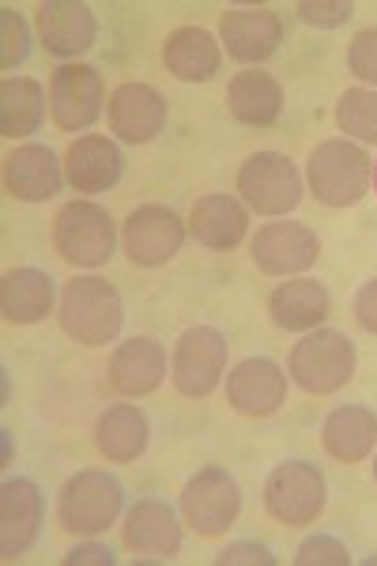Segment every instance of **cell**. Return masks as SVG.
<instances>
[{"instance_id":"obj_9","label":"cell","mask_w":377,"mask_h":566,"mask_svg":"<svg viewBox=\"0 0 377 566\" xmlns=\"http://www.w3.org/2000/svg\"><path fill=\"white\" fill-rule=\"evenodd\" d=\"M242 514V488L227 469H200L181 488V517L197 536H223Z\"/></svg>"},{"instance_id":"obj_16","label":"cell","mask_w":377,"mask_h":566,"mask_svg":"<svg viewBox=\"0 0 377 566\" xmlns=\"http://www.w3.org/2000/svg\"><path fill=\"white\" fill-rule=\"evenodd\" d=\"M219 39L242 65H261L283 42V23L272 8H227L219 20Z\"/></svg>"},{"instance_id":"obj_36","label":"cell","mask_w":377,"mask_h":566,"mask_svg":"<svg viewBox=\"0 0 377 566\" xmlns=\"http://www.w3.org/2000/svg\"><path fill=\"white\" fill-rule=\"evenodd\" d=\"M355 322L358 328H366L370 336H377V280H366L363 287L355 291Z\"/></svg>"},{"instance_id":"obj_17","label":"cell","mask_w":377,"mask_h":566,"mask_svg":"<svg viewBox=\"0 0 377 566\" xmlns=\"http://www.w3.org/2000/svg\"><path fill=\"white\" fill-rule=\"evenodd\" d=\"M34 23H39V39L53 57H80L95 45L98 23L95 12L80 0H45L34 8Z\"/></svg>"},{"instance_id":"obj_30","label":"cell","mask_w":377,"mask_h":566,"mask_svg":"<svg viewBox=\"0 0 377 566\" xmlns=\"http://www.w3.org/2000/svg\"><path fill=\"white\" fill-rule=\"evenodd\" d=\"M336 125L339 133L355 136L363 144H377V91L352 87L336 103Z\"/></svg>"},{"instance_id":"obj_31","label":"cell","mask_w":377,"mask_h":566,"mask_svg":"<svg viewBox=\"0 0 377 566\" xmlns=\"http://www.w3.org/2000/svg\"><path fill=\"white\" fill-rule=\"evenodd\" d=\"M31 57V31L23 15L12 8H0V69H15Z\"/></svg>"},{"instance_id":"obj_5","label":"cell","mask_w":377,"mask_h":566,"mask_svg":"<svg viewBox=\"0 0 377 566\" xmlns=\"http://www.w3.org/2000/svg\"><path fill=\"white\" fill-rule=\"evenodd\" d=\"M53 245L76 269H98L114 258L117 231L114 219L95 200H72L53 219Z\"/></svg>"},{"instance_id":"obj_21","label":"cell","mask_w":377,"mask_h":566,"mask_svg":"<svg viewBox=\"0 0 377 566\" xmlns=\"http://www.w3.org/2000/svg\"><path fill=\"white\" fill-rule=\"evenodd\" d=\"M163 65L181 84H208L223 69V45L205 27H178L163 42Z\"/></svg>"},{"instance_id":"obj_38","label":"cell","mask_w":377,"mask_h":566,"mask_svg":"<svg viewBox=\"0 0 377 566\" xmlns=\"http://www.w3.org/2000/svg\"><path fill=\"white\" fill-rule=\"evenodd\" d=\"M374 193H377V163H374Z\"/></svg>"},{"instance_id":"obj_6","label":"cell","mask_w":377,"mask_h":566,"mask_svg":"<svg viewBox=\"0 0 377 566\" xmlns=\"http://www.w3.org/2000/svg\"><path fill=\"white\" fill-rule=\"evenodd\" d=\"M325 476L310 461H283L264 480V510L272 522L287 528L314 525L325 510Z\"/></svg>"},{"instance_id":"obj_12","label":"cell","mask_w":377,"mask_h":566,"mask_svg":"<svg viewBox=\"0 0 377 566\" xmlns=\"http://www.w3.org/2000/svg\"><path fill=\"white\" fill-rule=\"evenodd\" d=\"M42 491L27 476L0 483V559H23L42 533Z\"/></svg>"},{"instance_id":"obj_2","label":"cell","mask_w":377,"mask_h":566,"mask_svg":"<svg viewBox=\"0 0 377 566\" xmlns=\"http://www.w3.org/2000/svg\"><path fill=\"white\" fill-rule=\"evenodd\" d=\"M355 363L358 355L352 336L339 333V328H314L294 344L287 374L310 397H328V392H339L355 378Z\"/></svg>"},{"instance_id":"obj_39","label":"cell","mask_w":377,"mask_h":566,"mask_svg":"<svg viewBox=\"0 0 377 566\" xmlns=\"http://www.w3.org/2000/svg\"><path fill=\"white\" fill-rule=\"evenodd\" d=\"M374 483H377V464H374Z\"/></svg>"},{"instance_id":"obj_33","label":"cell","mask_w":377,"mask_h":566,"mask_svg":"<svg viewBox=\"0 0 377 566\" xmlns=\"http://www.w3.org/2000/svg\"><path fill=\"white\" fill-rule=\"evenodd\" d=\"M294 563H299V566H347V563H352V552H347L336 536L317 533V536H310V541L299 544Z\"/></svg>"},{"instance_id":"obj_13","label":"cell","mask_w":377,"mask_h":566,"mask_svg":"<svg viewBox=\"0 0 377 566\" xmlns=\"http://www.w3.org/2000/svg\"><path fill=\"white\" fill-rule=\"evenodd\" d=\"M227 405L245 419H269L287 405V374L264 355L234 363L227 374Z\"/></svg>"},{"instance_id":"obj_28","label":"cell","mask_w":377,"mask_h":566,"mask_svg":"<svg viewBox=\"0 0 377 566\" xmlns=\"http://www.w3.org/2000/svg\"><path fill=\"white\" fill-rule=\"evenodd\" d=\"M147 442H151V423L136 405H114L98 416L95 423V446L106 461L128 464L144 458Z\"/></svg>"},{"instance_id":"obj_4","label":"cell","mask_w":377,"mask_h":566,"mask_svg":"<svg viewBox=\"0 0 377 566\" xmlns=\"http://www.w3.org/2000/svg\"><path fill=\"white\" fill-rule=\"evenodd\" d=\"M310 189L321 205L352 208L374 186V159L352 140H325L310 155Z\"/></svg>"},{"instance_id":"obj_37","label":"cell","mask_w":377,"mask_h":566,"mask_svg":"<svg viewBox=\"0 0 377 566\" xmlns=\"http://www.w3.org/2000/svg\"><path fill=\"white\" fill-rule=\"evenodd\" d=\"M87 563H95V566H114V552H109L106 544H80V547H72L69 555H64V566H87Z\"/></svg>"},{"instance_id":"obj_11","label":"cell","mask_w":377,"mask_h":566,"mask_svg":"<svg viewBox=\"0 0 377 566\" xmlns=\"http://www.w3.org/2000/svg\"><path fill=\"white\" fill-rule=\"evenodd\" d=\"M186 234H189V227L181 223V216L174 212V208L144 205L125 219L122 242L133 264H140V269H159V264L178 258L181 245H186Z\"/></svg>"},{"instance_id":"obj_23","label":"cell","mask_w":377,"mask_h":566,"mask_svg":"<svg viewBox=\"0 0 377 566\" xmlns=\"http://www.w3.org/2000/svg\"><path fill=\"white\" fill-rule=\"evenodd\" d=\"M189 234L200 245H208V250L227 253V250H234V245H242L245 234H250V212H245L234 197L208 193V197H200L197 205H192Z\"/></svg>"},{"instance_id":"obj_22","label":"cell","mask_w":377,"mask_h":566,"mask_svg":"<svg viewBox=\"0 0 377 566\" xmlns=\"http://www.w3.org/2000/svg\"><path fill=\"white\" fill-rule=\"evenodd\" d=\"M328 310H333V298H328L325 283L310 276L280 283L269 295L272 325L283 328V333H314L328 317Z\"/></svg>"},{"instance_id":"obj_10","label":"cell","mask_w":377,"mask_h":566,"mask_svg":"<svg viewBox=\"0 0 377 566\" xmlns=\"http://www.w3.org/2000/svg\"><path fill=\"white\" fill-rule=\"evenodd\" d=\"M106 103L103 72L95 65H61L50 80V114L64 133H84L98 122Z\"/></svg>"},{"instance_id":"obj_35","label":"cell","mask_w":377,"mask_h":566,"mask_svg":"<svg viewBox=\"0 0 377 566\" xmlns=\"http://www.w3.org/2000/svg\"><path fill=\"white\" fill-rule=\"evenodd\" d=\"M219 566H275L272 547L256 544V541H234L216 555Z\"/></svg>"},{"instance_id":"obj_7","label":"cell","mask_w":377,"mask_h":566,"mask_svg":"<svg viewBox=\"0 0 377 566\" xmlns=\"http://www.w3.org/2000/svg\"><path fill=\"white\" fill-rule=\"evenodd\" d=\"M227 352H231V344H227V336L216 325L186 328L178 336V344H174V359H170L174 389L189 400L216 392L227 374Z\"/></svg>"},{"instance_id":"obj_1","label":"cell","mask_w":377,"mask_h":566,"mask_svg":"<svg viewBox=\"0 0 377 566\" xmlns=\"http://www.w3.org/2000/svg\"><path fill=\"white\" fill-rule=\"evenodd\" d=\"M57 322L84 348H106L125 325V303L103 276H76L61 291Z\"/></svg>"},{"instance_id":"obj_19","label":"cell","mask_w":377,"mask_h":566,"mask_svg":"<svg viewBox=\"0 0 377 566\" xmlns=\"http://www.w3.org/2000/svg\"><path fill=\"white\" fill-rule=\"evenodd\" d=\"M61 186H64V170L53 148H45V144H20L4 159L8 197L27 200V205H42V200L57 197Z\"/></svg>"},{"instance_id":"obj_32","label":"cell","mask_w":377,"mask_h":566,"mask_svg":"<svg viewBox=\"0 0 377 566\" xmlns=\"http://www.w3.org/2000/svg\"><path fill=\"white\" fill-rule=\"evenodd\" d=\"M294 12H299L302 23L317 27V31H336L355 15V4L352 0H299Z\"/></svg>"},{"instance_id":"obj_24","label":"cell","mask_w":377,"mask_h":566,"mask_svg":"<svg viewBox=\"0 0 377 566\" xmlns=\"http://www.w3.org/2000/svg\"><path fill=\"white\" fill-rule=\"evenodd\" d=\"M125 547L136 555H159L174 559L181 552V525L178 514L159 499H144L125 517Z\"/></svg>"},{"instance_id":"obj_29","label":"cell","mask_w":377,"mask_h":566,"mask_svg":"<svg viewBox=\"0 0 377 566\" xmlns=\"http://www.w3.org/2000/svg\"><path fill=\"white\" fill-rule=\"evenodd\" d=\"M45 114V91L39 80H4L0 84V136L8 140H23V136L42 129Z\"/></svg>"},{"instance_id":"obj_8","label":"cell","mask_w":377,"mask_h":566,"mask_svg":"<svg viewBox=\"0 0 377 566\" xmlns=\"http://www.w3.org/2000/svg\"><path fill=\"white\" fill-rule=\"evenodd\" d=\"M238 193L261 216H287L302 205V175L280 151H256L238 167Z\"/></svg>"},{"instance_id":"obj_3","label":"cell","mask_w":377,"mask_h":566,"mask_svg":"<svg viewBox=\"0 0 377 566\" xmlns=\"http://www.w3.org/2000/svg\"><path fill=\"white\" fill-rule=\"evenodd\" d=\"M122 510H125L122 480L103 469H84L61 488L57 522L64 533L98 536L122 517Z\"/></svg>"},{"instance_id":"obj_27","label":"cell","mask_w":377,"mask_h":566,"mask_svg":"<svg viewBox=\"0 0 377 566\" xmlns=\"http://www.w3.org/2000/svg\"><path fill=\"white\" fill-rule=\"evenodd\" d=\"M227 109H231L234 122L253 125V129H269V125L280 122L283 114V87L272 72L250 69L238 72L227 87Z\"/></svg>"},{"instance_id":"obj_15","label":"cell","mask_w":377,"mask_h":566,"mask_svg":"<svg viewBox=\"0 0 377 566\" xmlns=\"http://www.w3.org/2000/svg\"><path fill=\"white\" fill-rule=\"evenodd\" d=\"M109 133L125 144H151L167 129V98L151 84H122L106 103Z\"/></svg>"},{"instance_id":"obj_18","label":"cell","mask_w":377,"mask_h":566,"mask_svg":"<svg viewBox=\"0 0 377 566\" xmlns=\"http://www.w3.org/2000/svg\"><path fill=\"white\" fill-rule=\"evenodd\" d=\"M125 175V155L109 136H80L64 151V178L76 193H106Z\"/></svg>"},{"instance_id":"obj_34","label":"cell","mask_w":377,"mask_h":566,"mask_svg":"<svg viewBox=\"0 0 377 566\" xmlns=\"http://www.w3.org/2000/svg\"><path fill=\"white\" fill-rule=\"evenodd\" d=\"M347 69L363 84L377 87V27H366V31H358L352 39V45H347Z\"/></svg>"},{"instance_id":"obj_26","label":"cell","mask_w":377,"mask_h":566,"mask_svg":"<svg viewBox=\"0 0 377 566\" xmlns=\"http://www.w3.org/2000/svg\"><path fill=\"white\" fill-rule=\"evenodd\" d=\"M321 446H325V453L333 461H366L377 446V412L363 405H344L336 412H328L325 427H321Z\"/></svg>"},{"instance_id":"obj_25","label":"cell","mask_w":377,"mask_h":566,"mask_svg":"<svg viewBox=\"0 0 377 566\" xmlns=\"http://www.w3.org/2000/svg\"><path fill=\"white\" fill-rule=\"evenodd\" d=\"M57 303V283L42 269H12L0 280V310L4 322L12 325H34L45 314H53Z\"/></svg>"},{"instance_id":"obj_20","label":"cell","mask_w":377,"mask_h":566,"mask_svg":"<svg viewBox=\"0 0 377 566\" xmlns=\"http://www.w3.org/2000/svg\"><path fill=\"white\" fill-rule=\"evenodd\" d=\"M167 378V352L155 336H133L109 355V386L122 397H147Z\"/></svg>"},{"instance_id":"obj_14","label":"cell","mask_w":377,"mask_h":566,"mask_svg":"<svg viewBox=\"0 0 377 566\" xmlns=\"http://www.w3.org/2000/svg\"><path fill=\"white\" fill-rule=\"evenodd\" d=\"M321 258V239L306 223H264L253 239V264L264 276H294L314 269Z\"/></svg>"}]
</instances>
